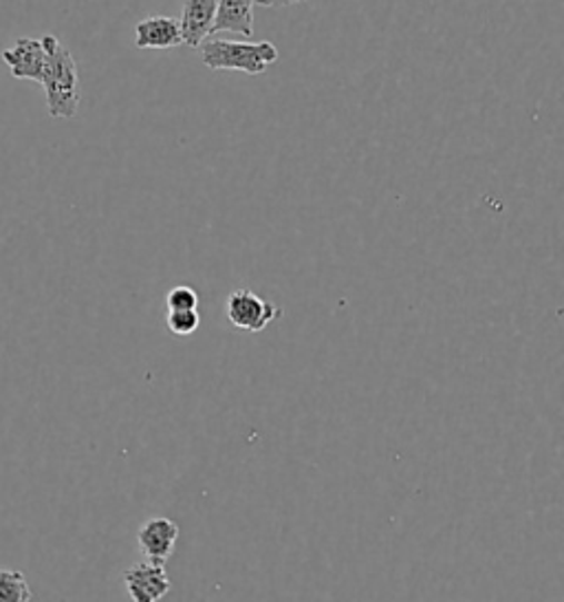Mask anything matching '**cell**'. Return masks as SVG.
I'll use <instances>...</instances> for the list:
<instances>
[{
    "label": "cell",
    "instance_id": "obj_1",
    "mask_svg": "<svg viewBox=\"0 0 564 602\" xmlns=\"http://www.w3.org/2000/svg\"><path fill=\"white\" fill-rule=\"evenodd\" d=\"M44 47V73L42 87L47 96V111L56 120H71L78 116L82 91H80V71L71 51L53 36L47 33L40 38Z\"/></svg>",
    "mask_w": 564,
    "mask_h": 602
},
{
    "label": "cell",
    "instance_id": "obj_2",
    "mask_svg": "<svg viewBox=\"0 0 564 602\" xmlns=\"http://www.w3.org/2000/svg\"><path fill=\"white\" fill-rule=\"evenodd\" d=\"M201 60L212 71H240L249 76L265 73L278 62L276 45L263 42H231V40H204Z\"/></svg>",
    "mask_w": 564,
    "mask_h": 602
},
{
    "label": "cell",
    "instance_id": "obj_3",
    "mask_svg": "<svg viewBox=\"0 0 564 602\" xmlns=\"http://www.w3.org/2000/svg\"><path fill=\"white\" fill-rule=\"evenodd\" d=\"M226 314L227 320L236 329L258 334L267 325H271L283 314V309L276 303H269L249 289H236L227 296Z\"/></svg>",
    "mask_w": 564,
    "mask_h": 602
},
{
    "label": "cell",
    "instance_id": "obj_4",
    "mask_svg": "<svg viewBox=\"0 0 564 602\" xmlns=\"http://www.w3.org/2000/svg\"><path fill=\"white\" fill-rule=\"evenodd\" d=\"M179 541V525L168 516H150L141 523L137 532L139 552L150 563H166L177 547Z\"/></svg>",
    "mask_w": 564,
    "mask_h": 602
},
{
    "label": "cell",
    "instance_id": "obj_5",
    "mask_svg": "<svg viewBox=\"0 0 564 602\" xmlns=\"http://www.w3.org/2000/svg\"><path fill=\"white\" fill-rule=\"evenodd\" d=\"M123 585L135 602L161 601L170 592V579L161 563H135L123 572Z\"/></svg>",
    "mask_w": 564,
    "mask_h": 602
},
{
    "label": "cell",
    "instance_id": "obj_6",
    "mask_svg": "<svg viewBox=\"0 0 564 602\" xmlns=\"http://www.w3.org/2000/svg\"><path fill=\"white\" fill-rule=\"evenodd\" d=\"M2 62L9 67L11 78L42 82L44 73V47L40 38H18L9 49L0 53Z\"/></svg>",
    "mask_w": 564,
    "mask_h": 602
},
{
    "label": "cell",
    "instance_id": "obj_7",
    "mask_svg": "<svg viewBox=\"0 0 564 602\" xmlns=\"http://www.w3.org/2000/svg\"><path fill=\"white\" fill-rule=\"evenodd\" d=\"M184 45L179 20L172 16H148L135 24L137 49H172Z\"/></svg>",
    "mask_w": 564,
    "mask_h": 602
},
{
    "label": "cell",
    "instance_id": "obj_8",
    "mask_svg": "<svg viewBox=\"0 0 564 602\" xmlns=\"http://www.w3.org/2000/svg\"><path fill=\"white\" fill-rule=\"evenodd\" d=\"M219 0H186L179 20L181 40L186 47L197 49L210 36Z\"/></svg>",
    "mask_w": 564,
    "mask_h": 602
},
{
    "label": "cell",
    "instance_id": "obj_9",
    "mask_svg": "<svg viewBox=\"0 0 564 602\" xmlns=\"http://www.w3.org/2000/svg\"><path fill=\"white\" fill-rule=\"evenodd\" d=\"M254 7H256V0H219L210 33L227 31V33L251 38L254 36Z\"/></svg>",
    "mask_w": 564,
    "mask_h": 602
},
{
    "label": "cell",
    "instance_id": "obj_10",
    "mask_svg": "<svg viewBox=\"0 0 564 602\" xmlns=\"http://www.w3.org/2000/svg\"><path fill=\"white\" fill-rule=\"evenodd\" d=\"M31 601V590L22 572L0 570V602Z\"/></svg>",
    "mask_w": 564,
    "mask_h": 602
},
{
    "label": "cell",
    "instance_id": "obj_11",
    "mask_svg": "<svg viewBox=\"0 0 564 602\" xmlns=\"http://www.w3.org/2000/svg\"><path fill=\"white\" fill-rule=\"evenodd\" d=\"M201 325V316L197 309H177L168 312V329L177 338L192 336Z\"/></svg>",
    "mask_w": 564,
    "mask_h": 602
},
{
    "label": "cell",
    "instance_id": "obj_12",
    "mask_svg": "<svg viewBox=\"0 0 564 602\" xmlns=\"http://www.w3.org/2000/svg\"><path fill=\"white\" fill-rule=\"evenodd\" d=\"M168 303V312H177V309H197L199 307V294L195 287L190 285H177L168 292L166 296Z\"/></svg>",
    "mask_w": 564,
    "mask_h": 602
},
{
    "label": "cell",
    "instance_id": "obj_13",
    "mask_svg": "<svg viewBox=\"0 0 564 602\" xmlns=\"http://www.w3.org/2000/svg\"><path fill=\"white\" fill-rule=\"evenodd\" d=\"M296 2H305V0H256V4H263V7H287Z\"/></svg>",
    "mask_w": 564,
    "mask_h": 602
}]
</instances>
